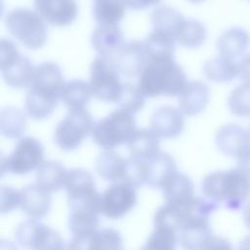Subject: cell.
<instances>
[{"label": "cell", "instance_id": "28", "mask_svg": "<svg viewBox=\"0 0 250 250\" xmlns=\"http://www.w3.org/2000/svg\"><path fill=\"white\" fill-rule=\"evenodd\" d=\"M126 4L124 0H95L93 18L98 26H114L125 16Z\"/></svg>", "mask_w": 250, "mask_h": 250}, {"label": "cell", "instance_id": "19", "mask_svg": "<svg viewBox=\"0 0 250 250\" xmlns=\"http://www.w3.org/2000/svg\"><path fill=\"white\" fill-rule=\"evenodd\" d=\"M91 42L98 56L111 61L125 44L123 32L118 25L98 26L92 34Z\"/></svg>", "mask_w": 250, "mask_h": 250}, {"label": "cell", "instance_id": "32", "mask_svg": "<svg viewBox=\"0 0 250 250\" xmlns=\"http://www.w3.org/2000/svg\"><path fill=\"white\" fill-rule=\"evenodd\" d=\"M26 126V118L21 110L13 106H5L0 113L1 134L9 139H21Z\"/></svg>", "mask_w": 250, "mask_h": 250}, {"label": "cell", "instance_id": "9", "mask_svg": "<svg viewBox=\"0 0 250 250\" xmlns=\"http://www.w3.org/2000/svg\"><path fill=\"white\" fill-rule=\"evenodd\" d=\"M123 84L120 73L113 62L103 57H96L91 65L90 88L92 95L103 102L116 104Z\"/></svg>", "mask_w": 250, "mask_h": 250}, {"label": "cell", "instance_id": "30", "mask_svg": "<svg viewBox=\"0 0 250 250\" xmlns=\"http://www.w3.org/2000/svg\"><path fill=\"white\" fill-rule=\"evenodd\" d=\"M92 91L89 83L81 79H72L64 83L61 92V101L70 109H83L90 102Z\"/></svg>", "mask_w": 250, "mask_h": 250}, {"label": "cell", "instance_id": "41", "mask_svg": "<svg viewBox=\"0 0 250 250\" xmlns=\"http://www.w3.org/2000/svg\"><path fill=\"white\" fill-rule=\"evenodd\" d=\"M237 167L250 176V146L236 158Z\"/></svg>", "mask_w": 250, "mask_h": 250}, {"label": "cell", "instance_id": "45", "mask_svg": "<svg viewBox=\"0 0 250 250\" xmlns=\"http://www.w3.org/2000/svg\"><path fill=\"white\" fill-rule=\"evenodd\" d=\"M188 1H190L192 3H200V2H203L204 0H188Z\"/></svg>", "mask_w": 250, "mask_h": 250}, {"label": "cell", "instance_id": "11", "mask_svg": "<svg viewBox=\"0 0 250 250\" xmlns=\"http://www.w3.org/2000/svg\"><path fill=\"white\" fill-rule=\"evenodd\" d=\"M136 204L137 188L127 183H112L101 194V213L110 220L123 218Z\"/></svg>", "mask_w": 250, "mask_h": 250}, {"label": "cell", "instance_id": "13", "mask_svg": "<svg viewBox=\"0 0 250 250\" xmlns=\"http://www.w3.org/2000/svg\"><path fill=\"white\" fill-rule=\"evenodd\" d=\"M112 62L123 76L139 77L148 63L144 41L134 40L125 43Z\"/></svg>", "mask_w": 250, "mask_h": 250}, {"label": "cell", "instance_id": "33", "mask_svg": "<svg viewBox=\"0 0 250 250\" xmlns=\"http://www.w3.org/2000/svg\"><path fill=\"white\" fill-rule=\"evenodd\" d=\"M207 38L205 26L197 20H186L176 41L184 47L194 49L200 47Z\"/></svg>", "mask_w": 250, "mask_h": 250}, {"label": "cell", "instance_id": "22", "mask_svg": "<svg viewBox=\"0 0 250 250\" xmlns=\"http://www.w3.org/2000/svg\"><path fill=\"white\" fill-rule=\"evenodd\" d=\"M250 45V34L241 27H230L225 30L217 40L220 56L229 60L240 57Z\"/></svg>", "mask_w": 250, "mask_h": 250}, {"label": "cell", "instance_id": "25", "mask_svg": "<svg viewBox=\"0 0 250 250\" xmlns=\"http://www.w3.org/2000/svg\"><path fill=\"white\" fill-rule=\"evenodd\" d=\"M127 158L114 150H104L96 160V171L104 181L111 183L123 182L126 172Z\"/></svg>", "mask_w": 250, "mask_h": 250}, {"label": "cell", "instance_id": "3", "mask_svg": "<svg viewBox=\"0 0 250 250\" xmlns=\"http://www.w3.org/2000/svg\"><path fill=\"white\" fill-rule=\"evenodd\" d=\"M183 68L175 62H148L139 76L138 88L145 97L179 96L187 85Z\"/></svg>", "mask_w": 250, "mask_h": 250}, {"label": "cell", "instance_id": "31", "mask_svg": "<svg viewBox=\"0 0 250 250\" xmlns=\"http://www.w3.org/2000/svg\"><path fill=\"white\" fill-rule=\"evenodd\" d=\"M64 189L67 200L98 191L94 177L90 172L82 168L68 170Z\"/></svg>", "mask_w": 250, "mask_h": 250}, {"label": "cell", "instance_id": "27", "mask_svg": "<svg viewBox=\"0 0 250 250\" xmlns=\"http://www.w3.org/2000/svg\"><path fill=\"white\" fill-rule=\"evenodd\" d=\"M148 62L174 61L175 39L163 32L152 30L144 40Z\"/></svg>", "mask_w": 250, "mask_h": 250}, {"label": "cell", "instance_id": "34", "mask_svg": "<svg viewBox=\"0 0 250 250\" xmlns=\"http://www.w3.org/2000/svg\"><path fill=\"white\" fill-rule=\"evenodd\" d=\"M119 109L125 110L131 114L140 111L145 105V96L141 93L138 86L126 82L123 84L122 91L116 102Z\"/></svg>", "mask_w": 250, "mask_h": 250}, {"label": "cell", "instance_id": "20", "mask_svg": "<svg viewBox=\"0 0 250 250\" xmlns=\"http://www.w3.org/2000/svg\"><path fill=\"white\" fill-rule=\"evenodd\" d=\"M21 209L29 218L41 220L46 217L51 209V193L42 189L35 183L27 185L21 189Z\"/></svg>", "mask_w": 250, "mask_h": 250}, {"label": "cell", "instance_id": "40", "mask_svg": "<svg viewBox=\"0 0 250 250\" xmlns=\"http://www.w3.org/2000/svg\"><path fill=\"white\" fill-rule=\"evenodd\" d=\"M128 8L133 10H144L158 4L161 0H124Z\"/></svg>", "mask_w": 250, "mask_h": 250}, {"label": "cell", "instance_id": "43", "mask_svg": "<svg viewBox=\"0 0 250 250\" xmlns=\"http://www.w3.org/2000/svg\"><path fill=\"white\" fill-rule=\"evenodd\" d=\"M238 250H250V234L245 236L238 244Z\"/></svg>", "mask_w": 250, "mask_h": 250}, {"label": "cell", "instance_id": "29", "mask_svg": "<svg viewBox=\"0 0 250 250\" xmlns=\"http://www.w3.org/2000/svg\"><path fill=\"white\" fill-rule=\"evenodd\" d=\"M203 73L210 81L226 83L239 75V66L233 60L218 56L208 60L204 63Z\"/></svg>", "mask_w": 250, "mask_h": 250}, {"label": "cell", "instance_id": "26", "mask_svg": "<svg viewBox=\"0 0 250 250\" xmlns=\"http://www.w3.org/2000/svg\"><path fill=\"white\" fill-rule=\"evenodd\" d=\"M160 138L151 130L142 128L136 131L127 144L130 156L138 159L148 160L159 153Z\"/></svg>", "mask_w": 250, "mask_h": 250}, {"label": "cell", "instance_id": "10", "mask_svg": "<svg viewBox=\"0 0 250 250\" xmlns=\"http://www.w3.org/2000/svg\"><path fill=\"white\" fill-rule=\"evenodd\" d=\"M44 147L42 144L33 137L20 139L7 157L1 158V172L15 175H24L38 167L44 160Z\"/></svg>", "mask_w": 250, "mask_h": 250}, {"label": "cell", "instance_id": "2", "mask_svg": "<svg viewBox=\"0 0 250 250\" xmlns=\"http://www.w3.org/2000/svg\"><path fill=\"white\" fill-rule=\"evenodd\" d=\"M204 197L236 211L250 197V176L240 168L215 171L207 174L201 183Z\"/></svg>", "mask_w": 250, "mask_h": 250}, {"label": "cell", "instance_id": "16", "mask_svg": "<svg viewBox=\"0 0 250 250\" xmlns=\"http://www.w3.org/2000/svg\"><path fill=\"white\" fill-rule=\"evenodd\" d=\"M184 113L171 105L156 108L150 118V129L160 139H174L179 137L185 129Z\"/></svg>", "mask_w": 250, "mask_h": 250}, {"label": "cell", "instance_id": "7", "mask_svg": "<svg viewBox=\"0 0 250 250\" xmlns=\"http://www.w3.org/2000/svg\"><path fill=\"white\" fill-rule=\"evenodd\" d=\"M94 124L92 115L85 108L70 109L56 127L54 142L62 150H74L91 134Z\"/></svg>", "mask_w": 250, "mask_h": 250}, {"label": "cell", "instance_id": "18", "mask_svg": "<svg viewBox=\"0 0 250 250\" xmlns=\"http://www.w3.org/2000/svg\"><path fill=\"white\" fill-rule=\"evenodd\" d=\"M162 194L165 203L186 207L194 199V186L188 176L176 172L162 188Z\"/></svg>", "mask_w": 250, "mask_h": 250}, {"label": "cell", "instance_id": "37", "mask_svg": "<svg viewBox=\"0 0 250 250\" xmlns=\"http://www.w3.org/2000/svg\"><path fill=\"white\" fill-rule=\"evenodd\" d=\"M21 189H15L10 187L1 188V213H10L14 209L21 207Z\"/></svg>", "mask_w": 250, "mask_h": 250}, {"label": "cell", "instance_id": "38", "mask_svg": "<svg viewBox=\"0 0 250 250\" xmlns=\"http://www.w3.org/2000/svg\"><path fill=\"white\" fill-rule=\"evenodd\" d=\"M204 250H233V248L229 239L222 236L213 235L206 244Z\"/></svg>", "mask_w": 250, "mask_h": 250}, {"label": "cell", "instance_id": "21", "mask_svg": "<svg viewBox=\"0 0 250 250\" xmlns=\"http://www.w3.org/2000/svg\"><path fill=\"white\" fill-rule=\"evenodd\" d=\"M177 172L175 159L167 152H159L146 160V186L162 189L166 182Z\"/></svg>", "mask_w": 250, "mask_h": 250}, {"label": "cell", "instance_id": "35", "mask_svg": "<svg viewBox=\"0 0 250 250\" xmlns=\"http://www.w3.org/2000/svg\"><path fill=\"white\" fill-rule=\"evenodd\" d=\"M176 231L154 227V229L140 250H175L177 244Z\"/></svg>", "mask_w": 250, "mask_h": 250}, {"label": "cell", "instance_id": "12", "mask_svg": "<svg viewBox=\"0 0 250 250\" xmlns=\"http://www.w3.org/2000/svg\"><path fill=\"white\" fill-rule=\"evenodd\" d=\"M66 250H123V238L116 229L104 228L89 234L72 235Z\"/></svg>", "mask_w": 250, "mask_h": 250}, {"label": "cell", "instance_id": "17", "mask_svg": "<svg viewBox=\"0 0 250 250\" xmlns=\"http://www.w3.org/2000/svg\"><path fill=\"white\" fill-rule=\"evenodd\" d=\"M178 97L180 110L188 116H194L201 113L207 106L210 90L202 81H188Z\"/></svg>", "mask_w": 250, "mask_h": 250}, {"label": "cell", "instance_id": "24", "mask_svg": "<svg viewBox=\"0 0 250 250\" xmlns=\"http://www.w3.org/2000/svg\"><path fill=\"white\" fill-rule=\"evenodd\" d=\"M187 19L176 9L168 6H158L150 14V23L153 30L163 32L176 41Z\"/></svg>", "mask_w": 250, "mask_h": 250}, {"label": "cell", "instance_id": "39", "mask_svg": "<svg viewBox=\"0 0 250 250\" xmlns=\"http://www.w3.org/2000/svg\"><path fill=\"white\" fill-rule=\"evenodd\" d=\"M238 66L240 79L244 83L250 84V54L241 57L238 62Z\"/></svg>", "mask_w": 250, "mask_h": 250}, {"label": "cell", "instance_id": "6", "mask_svg": "<svg viewBox=\"0 0 250 250\" xmlns=\"http://www.w3.org/2000/svg\"><path fill=\"white\" fill-rule=\"evenodd\" d=\"M0 48V69L5 83L12 88H29L35 72L30 60L21 55L11 40L2 38Z\"/></svg>", "mask_w": 250, "mask_h": 250}, {"label": "cell", "instance_id": "8", "mask_svg": "<svg viewBox=\"0 0 250 250\" xmlns=\"http://www.w3.org/2000/svg\"><path fill=\"white\" fill-rule=\"evenodd\" d=\"M17 242L29 250H66L62 236L39 220L28 219L20 223L15 230Z\"/></svg>", "mask_w": 250, "mask_h": 250}, {"label": "cell", "instance_id": "42", "mask_svg": "<svg viewBox=\"0 0 250 250\" xmlns=\"http://www.w3.org/2000/svg\"><path fill=\"white\" fill-rule=\"evenodd\" d=\"M243 221L245 226L250 229V201L244 205L243 208Z\"/></svg>", "mask_w": 250, "mask_h": 250}, {"label": "cell", "instance_id": "4", "mask_svg": "<svg viewBox=\"0 0 250 250\" xmlns=\"http://www.w3.org/2000/svg\"><path fill=\"white\" fill-rule=\"evenodd\" d=\"M8 31L25 48L38 50L48 37V26L42 17L27 8H16L9 11L5 18Z\"/></svg>", "mask_w": 250, "mask_h": 250}, {"label": "cell", "instance_id": "15", "mask_svg": "<svg viewBox=\"0 0 250 250\" xmlns=\"http://www.w3.org/2000/svg\"><path fill=\"white\" fill-rule=\"evenodd\" d=\"M215 143L223 154L236 159L250 146V132L238 124H226L216 132Z\"/></svg>", "mask_w": 250, "mask_h": 250}, {"label": "cell", "instance_id": "14", "mask_svg": "<svg viewBox=\"0 0 250 250\" xmlns=\"http://www.w3.org/2000/svg\"><path fill=\"white\" fill-rule=\"evenodd\" d=\"M33 4L46 22L59 27L70 25L78 13L75 0H33Z\"/></svg>", "mask_w": 250, "mask_h": 250}, {"label": "cell", "instance_id": "44", "mask_svg": "<svg viewBox=\"0 0 250 250\" xmlns=\"http://www.w3.org/2000/svg\"><path fill=\"white\" fill-rule=\"evenodd\" d=\"M0 250H18V248L13 242L8 240H2Z\"/></svg>", "mask_w": 250, "mask_h": 250}, {"label": "cell", "instance_id": "1", "mask_svg": "<svg viewBox=\"0 0 250 250\" xmlns=\"http://www.w3.org/2000/svg\"><path fill=\"white\" fill-rule=\"evenodd\" d=\"M64 83L59 64L44 62L37 65L25 98L26 114L34 120L50 117L61 100V92Z\"/></svg>", "mask_w": 250, "mask_h": 250}, {"label": "cell", "instance_id": "23", "mask_svg": "<svg viewBox=\"0 0 250 250\" xmlns=\"http://www.w3.org/2000/svg\"><path fill=\"white\" fill-rule=\"evenodd\" d=\"M68 170L55 160H45L36 170L35 184L52 193L64 188Z\"/></svg>", "mask_w": 250, "mask_h": 250}, {"label": "cell", "instance_id": "36", "mask_svg": "<svg viewBox=\"0 0 250 250\" xmlns=\"http://www.w3.org/2000/svg\"><path fill=\"white\" fill-rule=\"evenodd\" d=\"M228 105L236 116H250V84L243 83L235 87L229 97Z\"/></svg>", "mask_w": 250, "mask_h": 250}, {"label": "cell", "instance_id": "5", "mask_svg": "<svg viewBox=\"0 0 250 250\" xmlns=\"http://www.w3.org/2000/svg\"><path fill=\"white\" fill-rule=\"evenodd\" d=\"M133 114L116 109L95 122L91 137L96 145L104 150L128 144L137 131Z\"/></svg>", "mask_w": 250, "mask_h": 250}]
</instances>
